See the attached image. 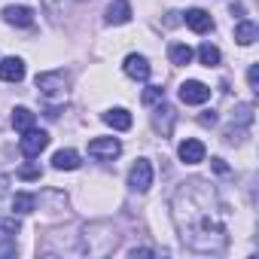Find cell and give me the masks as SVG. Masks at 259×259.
<instances>
[{"label": "cell", "instance_id": "cell-1", "mask_svg": "<svg viewBox=\"0 0 259 259\" xmlns=\"http://www.w3.org/2000/svg\"><path fill=\"white\" fill-rule=\"evenodd\" d=\"M171 217L180 241L195 253H223L229 244L226 207L217 189L204 180L183 183L171 198Z\"/></svg>", "mask_w": 259, "mask_h": 259}, {"label": "cell", "instance_id": "cell-2", "mask_svg": "<svg viewBox=\"0 0 259 259\" xmlns=\"http://www.w3.org/2000/svg\"><path fill=\"white\" fill-rule=\"evenodd\" d=\"M37 89L43 98H61L64 89H67V73L64 70H46V73H37Z\"/></svg>", "mask_w": 259, "mask_h": 259}, {"label": "cell", "instance_id": "cell-3", "mask_svg": "<svg viewBox=\"0 0 259 259\" xmlns=\"http://www.w3.org/2000/svg\"><path fill=\"white\" fill-rule=\"evenodd\" d=\"M46 147H49V135L43 132V128H28V132H22L19 150H22L25 159H37Z\"/></svg>", "mask_w": 259, "mask_h": 259}, {"label": "cell", "instance_id": "cell-4", "mask_svg": "<svg viewBox=\"0 0 259 259\" xmlns=\"http://www.w3.org/2000/svg\"><path fill=\"white\" fill-rule=\"evenodd\" d=\"M119 153H122V144L116 138H95V141H89V156L98 159V162H113Z\"/></svg>", "mask_w": 259, "mask_h": 259}, {"label": "cell", "instance_id": "cell-5", "mask_svg": "<svg viewBox=\"0 0 259 259\" xmlns=\"http://www.w3.org/2000/svg\"><path fill=\"white\" fill-rule=\"evenodd\" d=\"M128 186H132L135 192H147L153 186V165L147 159H138L132 165V171H128Z\"/></svg>", "mask_w": 259, "mask_h": 259}, {"label": "cell", "instance_id": "cell-6", "mask_svg": "<svg viewBox=\"0 0 259 259\" xmlns=\"http://www.w3.org/2000/svg\"><path fill=\"white\" fill-rule=\"evenodd\" d=\"M207 98H210V89L204 82H198V79H186L180 85V101L183 104H204Z\"/></svg>", "mask_w": 259, "mask_h": 259}, {"label": "cell", "instance_id": "cell-7", "mask_svg": "<svg viewBox=\"0 0 259 259\" xmlns=\"http://www.w3.org/2000/svg\"><path fill=\"white\" fill-rule=\"evenodd\" d=\"M204 144L201 141H195V138H186L180 147H177V156H180V162L183 165H198V162H204Z\"/></svg>", "mask_w": 259, "mask_h": 259}, {"label": "cell", "instance_id": "cell-8", "mask_svg": "<svg viewBox=\"0 0 259 259\" xmlns=\"http://www.w3.org/2000/svg\"><path fill=\"white\" fill-rule=\"evenodd\" d=\"M122 70L132 76V79H138V82H147L150 79V61L144 55H128L122 61Z\"/></svg>", "mask_w": 259, "mask_h": 259}, {"label": "cell", "instance_id": "cell-9", "mask_svg": "<svg viewBox=\"0 0 259 259\" xmlns=\"http://www.w3.org/2000/svg\"><path fill=\"white\" fill-rule=\"evenodd\" d=\"M4 22L16 25V28H31L34 25V10L31 7H7L4 10Z\"/></svg>", "mask_w": 259, "mask_h": 259}, {"label": "cell", "instance_id": "cell-10", "mask_svg": "<svg viewBox=\"0 0 259 259\" xmlns=\"http://www.w3.org/2000/svg\"><path fill=\"white\" fill-rule=\"evenodd\" d=\"M0 79L4 82H22L25 79V61L22 58H4L0 61Z\"/></svg>", "mask_w": 259, "mask_h": 259}, {"label": "cell", "instance_id": "cell-11", "mask_svg": "<svg viewBox=\"0 0 259 259\" xmlns=\"http://www.w3.org/2000/svg\"><path fill=\"white\" fill-rule=\"evenodd\" d=\"M128 19H132V4H128V0H113L107 7V13H104L107 25H125Z\"/></svg>", "mask_w": 259, "mask_h": 259}, {"label": "cell", "instance_id": "cell-12", "mask_svg": "<svg viewBox=\"0 0 259 259\" xmlns=\"http://www.w3.org/2000/svg\"><path fill=\"white\" fill-rule=\"evenodd\" d=\"M183 22H186V28H192L195 34L213 31V19H210V13H204V10H189V13L183 16Z\"/></svg>", "mask_w": 259, "mask_h": 259}, {"label": "cell", "instance_id": "cell-13", "mask_svg": "<svg viewBox=\"0 0 259 259\" xmlns=\"http://www.w3.org/2000/svg\"><path fill=\"white\" fill-rule=\"evenodd\" d=\"M101 119L113 128V132H128V128H132V113H128L125 107H113V110H107Z\"/></svg>", "mask_w": 259, "mask_h": 259}, {"label": "cell", "instance_id": "cell-14", "mask_svg": "<svg viewBox=\"0 0 259 259\" xmlns=\"http://www.w3.org/2000/svg\"><path fill=\"white\" fill-rule=\"evenodd\" d=\"M52 168L55 171H76L79 168V153L76 150H58L52 156Z\"/></svg>", "mask_w": 259, "mask_h": 259}, {"label": "cell", "instance_id": "cell-15", "mask_svg": "<svg viewBox=\"0 0 259 259\" xmlns=\"http://www.w3.org/2000/svg\"><path fill=\"white\" fill-rule=\"evenodd\" d=\"M235 40H238L241 46H253V43L259 40V28H256L250 19L238 22V25H235Z\"/></svg>", "mask_w": 259, "mask_h": 259}, {"label": "cell", "instance_id": "cell-16", "mask_svg": "<svg viewBox=\"0 0 259 259\" xmlns=\"http://www.w3.org/2000/svg\"><path fill=\"white\" fill-rule=\"evenodd\" d=\"M153 125L159 128L162 135H171V125H174V110L165 104V98H162V104H159V110L153 113Z\"/></svg>", "mask_w": 259, "mask_h": 259}, {"label": "cell", "instance_id": "cell-17", "mask_svg": "<svg viewBox=\"0 0 259 259\" xmlns=\"http://www.w3.org/2000/svg\"><path fill=\"white\" fill-rule=\"evenodd\" d=\"M192 49L186 46V43H171L168 46V58H171V64H177V67H186L189 61H192Z\"/></svg>", "mask_w": 259, "mask_h": 259}, {"label": "cell", "instance_id": "cell-18", "mask_svg": "<svg viewBox=\"0 0 259 259\" xmlns=\"http://www.w3.org/2000/svg\"><path fill=\"white\" fill-rule=\"evenodd\" d=\"M37 210V195H31V192H16V198H13V213H34Z\"/></svg>", "mask_w": 259, "mask_h": 259}, {"label": "cell", "instance_id": "cell-19", "mask_svg": "<svg viewBox=\"0 0 259 259\" xmlns=\"http://www.w3.org/2000/svg\"><path fill=\"white\" fill-rule=\"evenodd\" d=\"M13 128H16V132H28V128H34V113L28 107H16L13 110Z\"/></svg>", "mask_w": 259, "mask_h": 259}, {"label": "cell", "instance_id": "cell-20", "mask_svg": "<svg viewBox=\"0 0 259 259\" xmlns=\"http://www.w3.org/2000/svg\"><path fill=\"white\" fill-rule=\"evenodd\" d=\"M220 58H223V55H220V49H217L213 43H201V46H198V61H201L204 67H217Z\"/></svg>", "mask_w": 259, "mask_h": 259}, {"label": "cell", "instance_id": "cell-21", "mask_svg": "<svg viewBox=\"0 0 259 259\" xmlns=\"http://www.w3.org/2000/svg\"><path fill=\"white\" fill-rule=\"evenodd\" d=\"M43 7H46V13H49V16L61 19V16H67V13H70L73 0H43Z\"/></svg>", "mask_w": 259, "mask_h": 259}, {"label": "cell", "instance_id": "cell-22", "mask_svg": "<svg viewBox=\"0 0 259 259\" xmlns=\"http://www.w3.org/2000/svg\"><path fill=\"white\" fill-rule=\"evenodd\" d=\"M162 98H165V89H162V85H150V89L144 92V98H141V101H144L147 107H153V104H159Z\"/></svg>", "mask_w": 259, "mask_h": 259}, {"label": "cell", "instance_id": "cell-23", "mask_svg": "<svg viewBox=\"0 0 259 259\" xmlns=\"http://www.w3.org/2000/svg\"><path fill=\"white\" fill-rule=\"evenodd\" d=\"M19 229H22V223H19V213H13V217H0V232L16 235Z\"/></svg>", "mask_w": 259, "mask_h": 259}, {"label": "cell", "instance_id": "cell-24", "mask_svg": "<svg viewBox=\"0 0 259 259\" xmlns=\"http://www.w3.org/2000/svg\"><path fill=\"white\" fill-rule=\"evenodd\" d=\"M40 177H43L40 165H25V168H19V180H40Z\"/></svg>", "mask_w": 259, "mask_h": 259}, {"label": "cell", "instance_id": "cell-25", "mask_svg": "<svg viewBox=\"0 0 259 259\" xmlns=\"http://www.w3.org/2000/svg\"><path fill=\"white\" fill-rule=\"evenodd\" d=\"M0 256H16V238L0 241Z\"/></svg>", "mask_w": 259, "mask_h": 259}, {"label": "cell", "instance_id": "cell-26", "mask_svg": "<svg viewBox=\"0 0 259 259\" xmlns=\"http://www.w3.org/2000/svg\"><path fill=\"white\" fill-rule=\"evenodd\" d=\"M247 82H250V89H256V85H259V67H256V64L247 70Z\"/></svg>", "mask_w": 259, "mask_h": 259}, {"label": "cell", "instance_id": "cell-27", "mask_svg": "<svg viewBox=\"0 0 259 259\" xmlns=\"http://www.w3.org/2000/svg\"><path fill=\"white\" fill-rule=\"evenodd\" d=\"M198 122H201V125H217V113H213V110H207V113H201V116H198Z\"/></svg>", "mask_w": 259, "mask_h": 259}, {"label": "cell", "instance_id": "cell-28", "mask_svg": "<svg viewBox=\"0 0 259 259\" xmlns=\"http://www.w3.org/2000/svg\"><path fill=\"white\" fill-rule=\"evenodd\" d=\"M7 186H10V177H7V174H0V195L7 192Z\"/></svg>", "mask_w": 259, "mask_h": 259}, {"label": "cell", "instance_id": "cell-29", "mask_svg": "<svg viewBox=\"0 0 259 259\" xmlns=\"http://www.w3.org/2000/svg\"><path fill=\"white\" fill-rule=\"evenodd\" d=\"M213 168H217V171H220V174H229V168H226V165H223V159H213Z\"/></svg>", "mask_w": 259, "mask_h": 259}]
</instances>
